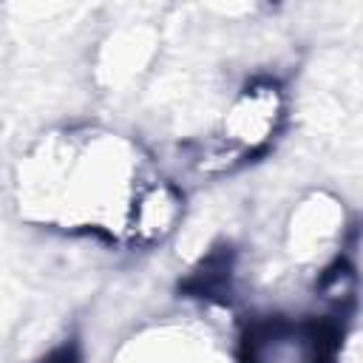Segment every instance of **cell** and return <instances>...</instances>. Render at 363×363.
<instances>
[{"label":"cell","mask_w":363,"mask_h":363,"mask_svg":"<svg viewBox=\"0 0 363 363\" xmlns=\"http://www.w3.org/2000/svg\"><path fill=\"white\" fill-rule=\"evenodd\" d=\"M159 179L128 136L62 128L43 136L17 167V204L28 221L130 247L136 210Z\"/></svg>","instance_id":"6da1fadb"},{"label":"cell","mask_w":363,"mask_h":363,"mask_svg":"<svg viewBox=\"0 0 363 363\" xmlns=\"http://www.w3.org/2000/svg\"><path fill=\"white\" fill-rule=\"evenodd\" d=\"M286 122V91L272 77L250 79L227 105L207 136L199 164L210 173H227L264 156Z\"/></svg>","instance_id":"7a4b0ae2"},{"label":"cell","mask_w":363,"mask_h":363,"mask_svg":"<svg viewBox=\"0 0 363 363\" xmlns=\"http://www.w3.org/2000/svg\"><path fill=\"white\" fill-rule=\"evenodd\" d=\"M343 329L318 315H267L247 326L238 363H340Z\"/></svg>","instance_id":"3957f363"},{"label":"cell","mask_w":363,"mask_h":363,"mask_svg":"<svg viewBox=\"0 0 363 363\" xmlns=\"http://www.w3.org/2000/svg\"><path fill=\"white\" fill-rule=\"evenodd\" d=\"M116 363H227V357L204 332L164 323L128 340Z\"/></svg>","instance_id":"277c9868"},{"label":"cell","mask_w":363,"mask_h":363,"mask_svg":"<svg viewBox=\"0 0 363 363\" xmlns=\"http://www.w3.org/2000/svg\"><path fill=\"white\" fill-rule=\"evenodd\" d=\"M343 213L337 210V201L323 196H309L301 201L298 210H292V218L286 224V250L301 264L329 267L326 255L337 247L343 233Z\"/></svg>","instance_id":"5b68a950"}]
</instances>
